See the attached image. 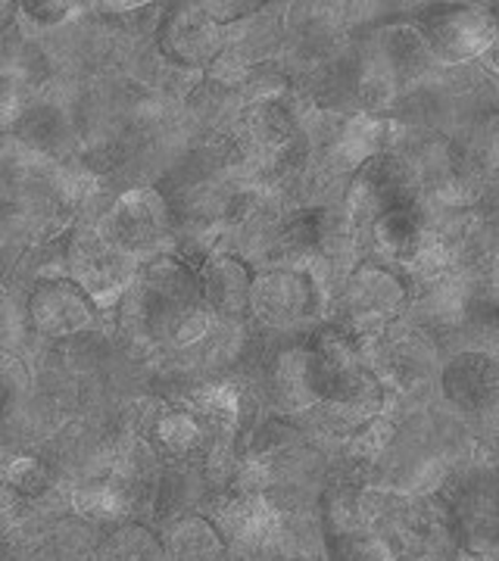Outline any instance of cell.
<instances>
[{"label": "cell", "mask_w": 499, "mask_h": 561, "mask_svg": "<svg viewBox=\"0 0 499 561\" xmlns=\"http://www.w3.org/2000/svg\"><path fill=\"white\" fill-rule=\"evenodd\" d=\"M135 284L147 297L166 306H206L203 302V287H200V272L194 262L181 260L175 253H157L138 262V275Z\"/></svg>", "instance_id": "cell-11"}, {"label": "cell", "mask_w": 499, "mask_h": 561, "mask_svg": "<svg viewBox=\"0 0 499 561\" xmlns=\"http://www.w3.org/2000/svg\"><path fill=\"white\" fill-rule=\"evenodd\" d=\"M303 262L306 265H275L269 272L253 275L250 316L265 328L291 331L321 316V309L328 306V262L321 256H309Z\"/></svg>", "instance_id": "cell-1"}, {"label": "cell", "mask_w": 499, "mask_h": 561, "mask_svg": "<svg viewBox=\"0 0 499 561\" xmlns=\"http://www.w3.org/2000/svg\"><path fill=\"white\" fill-rule=\"evenodd\" d=\"M20 13L22 28L29 32H47V28H57L63 22H69L72 16H79V3H66V0H25L16 7Z\"/></svg>", "instance_id": "cell-23"}, {"label": "cell", "mask_w": 499, "mask_h": 561, "mask_svg": "<svg viewBox=\"0 0 499 561\" xmlns=\"http://www.w3.org/2000/svg\"><path fill=\"white\" fill-rule=\"evenodd\" d=\"M421 38L431 57L446 66H462L484 57L499 38L497 20L487 10L462 7L450 13H438L421 25Z\"/></svg>", "instance_id": "cell-7"}, {"label": "cell", "mask_w": 499, "mask_h": 561, "mask_svg": "<svg viewBox=\"0 0 499 561\" xmlns=\"http://www.w3.org/2000/svg\"><path fill=\"white\" fill-rule=\"evenodd\" d=\"M191 412L216 437H235L243 419V390H238L235 383H206L197 390Z\"/></svg>", "instance_id": "cell-16"}, {"label": "cell", "mask_w": 499, "mask_h": 561, "mask_svg": "<svg viewBox=\"0 0 499 561\" xmlns=\"http://www.w3.org/2000/svg\"><path fill=\"white\" fill-rule=\"evenodd\" d=\"M69 505H72L76 515L88 518V522H122L125 515L135 512L128 493L110 474L76 486L72 496H69Z\"/></svg>", "instance_id": "cell-17"}, {"label": "cell", "mask_w": 499, "mask_h": 561, "mask_svg": "<svg viewBox=\"0 0 499 561\" xmlns=\"http://www.w3.org/2000/svg\"><path fill=\"white\" fill-rule=\"evenodd\" d=\"M100 194V172L84 160H63L54 169L50 197L63 209H81Z\"/></svg>", "instance_id": "cell-18"}, {"label": "cell", "mask_w": 499, "mask_h": 561, "mask_svg": "<svg viewBox=\"0 0 499 561\" xmlns=\"http://www.w3.org/2000/svg\"><path fill=\"white\" fill-rule=\"evenodd\" d=\"M22 94H20V84L10 79V76H3L0 72V128L3 125H16V119L22 116Z\"/></svg>", "instance_id": "cell-25"}, {"label": "cell", "mask_w": 499, "mask_h": 561, "mask_svg": "<svg viewBox=\"0 0 499 561\" xmlns=\"http://www.w3.org/2000/svg\"><path fill=\"white\" fill-rule=\"evenodd\" d=\"M25 319L41 337L66 341L98 328L100 309L72 278H44L25 300Z\"/></svg>", "instance_id": "cell-6"}, {"label": "cell", "mask_w": 499, "mask_h": 561, "mask_svg": "<svg viewBox=\"0 0 499 561\" xmlns=\"http://www.w3.org/2000/svg\"><path fill=\"white\" fill-rule=\"evenodd\" d=\"M200 287L203 302L213 312V319L231 321L250 312V290H253V272L238 256L213 253L200 265Z\"/></svg>", "instance_id": "cell-10"}, {"label": "cell", "mask_w": 499, "mask_h": 561, "mask_svg": "<svg viewBox=\"0 0 499 561\" xmlns=\"http://www.w3.org/2000/svg\"><path fill=\"white\" fill-rule=\"evenodd\" d=\"M160 50L179 66L209 69L231 44V28L209 16L206 3H179L166 13L157 32Z\"/></svg>", "instance_id": "cell-5"}, {"label": "cell", "mask_w": 499, "mask_h": 561, "mask_svg": "<svg viewBox=\"0 0 499 561\" xmlns=\"http://www.w3.org/2000/svg\"><path fill=\"white\" fill-rule=\"evenodd\" d=\"M13 128H16L13 140H20L22 147H29V150H35V153L54 162H63V153L72 144V128H69L66 113L60 106H50V103L22 110V116Z\"/></svg>", "instance_id": "cell-13"}, {"label": "cell", "mask_w": 499, "mask_h": 561, "mask_svg": "<svg viewBox=\"0 0 499 561\" xmlns=\"http://www.w3.org/2000/svg\"><path fill=\"white\" fill-rule=\"evenodd\" d=\"M338 540V561H399L397 549L390 540H384L378 534H372L368 527L347 534V537H334Z\"/></svg>", "instance_id": "cell-24"}, {"label": "cell", "mask_w": 499, "mask_h": 561, "mask_svg": "<svg viewBox=\"0 0 499 561\" xmlns=\"http://www.w3.org/2000/svg\"><path fill=\"white\" fill-rule=\"evenodd\" d=\"M443 393L456 409L480 419L499 415V359L465 350L443 368Z\"/></svg>", "instance_id": "cell-8"}, {"label": "cell", "mask_w": 499, "mask_h": 561, "mask_svg": "<svg viewBox=\"0 0 499 561\" xmlns=\"http://www.w3.org/2000/svg\"><path fill=\"white\" fill-rule=\"evenodd\" d=\"M494 275H499V241H497V250H494Z\"/></svg>", "instance_id": "cell-27"}, {"label": "cell", "mask_w": 499, "mask_h": 561, "mask_svg": "<svg viewBox=\"0 0 499 561\" xmlns=\"http://www.w3.org/2000/svg\"><path fill=\"white\" fill-rule=\"evenodd\" d=\"M98 231L138 262L157 256L172 231V206L157 187H132L103 213Z\"/></svg>", "instance_id": "cell-3"}, {"label": "cell", "mask_w": 499, "mask_h": 561, "mask_svg": "<svg viewBox=\"0 0 499 561\" xmlns=\"http://www.w3.org/2000/svg\"><path fill=\"white\" fill-rule=\"evenodd\" d=\"M421 238H424V216L421 209L412 203V206H399L394 213L381 216L375 225H372V241L378 247L381 256L394 262L412 260V253L419 250Z\"/></svg>", "instance_id": "cell-15"}, {"label": "cell", "mask_w": 499, "mask_h": 561, "mask_svg": "<svg viewBox=\"0 0 499 561\" xmlns=\"http://www.w3.org/2000/svg\"><path fill=\"white\" fill-rule=\"evenodd\" d=\"M225 546L228 542L206 515H188L169 527L166 561H222Z\"/></svg>", "instance_id": "cell-14"}, {"label": "cell", "mask_w": 499, "mask_h": 561, "mask_svg": "<svg viewBox=\"0 0 499 561\" xmlns=\"http://www.w3.org/2000/svg\"><path fill=\"white\" fill-rule=\"evenodd\" d=\"M416 561H438V559H428V556H421V559H416Z\"/></svg>", "instance_id": "cell-28"}, {"label": "cell", "mask_w": 499, "mask_h": 561, "mask_svg": "<svg viewBox=\"0 0 499 561\" xmlns=\"http://www.w3.org/2000/svg\"><path fill=\"white\" fill-rule=\"evenodd\" d=\"M419 197V175L412 162L399 160L394 153H381L353 172L343 216L353 228H372L381 216L399 206H412Z\"/></svg>", "instance_id": "cell-4"}, {"label": "cell", "mask_w": 499, "mask_h": 561, "mask_svg": "<svg viewBox=\"0 0 499 561\" xmlns=\"http://www.w3.org/2000/svg\"><path fill=\"white\" fill-rule=\"evenodd\" d=\"M138 437L150 443L160 456L172 461H191L206 449V424L188 412V409H172L166 402H140L138 405Z\"/></svg>", "instance_id": "cell-9"}, {"label": "cell", "mask_w": 499, "mask_h": 561, "mask_svg": "<svg viewBox=\"0 0 499 561\" xmlns=\"http://www.w3.org/2000/svg\"><path fill=\"white\" fill-rule=\"evenodd\" d=\"M272 390L287 412H306L321 402V365L313 346H291L272 365Z\"/></svg>", "instance_id": "cell-12"}, {"label": "cell", "mask_w": 499, "mask_h": 561, "mask_svg": "<svg viewBox=\"0 0 499 561\" xmlns=\"http://www.w3.org/2000/svg\"><path fill=\"white\" fill-rule=\"evenodd\" d=\"M32 390V368L13 350H0V427Z\"/></svg>", "instance_id": "cell-21"}, {"label": "cell", "mask_w": 499, "mask_h": 561, "mask_svg": "<svg viewBox=\"0 0 499 561\" xmlns=\"http://www.w3.org/2000/svg\"><path fill=\"white\" fill-rule=\"evenodd\" d=\"M94 561H166V546L147 527L125 524L100 542Z\"/></svg>", "instance_id": "cell-19"}, {"label": "cell", "mask_w": 499, "mask_h": 561, "mask_svg": "<svg viewBox=\"0 0 499 561\" xmlns=\"http://www.w3.org/2000/svg\"><path fill=\"white\" fill-rule=\"evenodd\" d=\"M20 334V309L10 294L0 287V350H10V341Z\"/></svg>", "instance_id": "cell-26"}, {"label": "cell", "mask_w": 499, "mask_h": 561, "mask_svg": "<svg viewBox=\"0 0 499 561\" xmlns=\"http://www.w3.org/2000/svg\"><path fill=\"white\" fill-rule=\"evenodd\" d=\"M63 262H66V278L76 280L98 302L100 312L120 309L122 297L128 294L138 275V260L106 241L98 225H84L69 238Z\"/></svg>", "instance_id": "cell-2"}, {"label": "cell", "mask_w": 499, "mask_h": 561, "mask_svg": "<svg viewBox=\"0 0 499 561\" xmlns=\"http://www.w3.org/2000/svg\"><path fill=\"white\" fill-rule=\"evenodd\" d=\"M394 437H397L394 421L384 419V415H375L372 421H365L360 431H353V434H350V446H347V453H350V459L353 461L368 465V461H375L384 456V449L394 443Z\"/></svg>", "instance_id": "cell-22"}, {"label": "cell", "mask_w": 499, "mask_h": 561, "mask_svg": "<svg viewBox=\"0 0 499 561\" xmlns=\"http://www.w3.org/2000/svg\"><path fill=\"white\" fill-rule=\"evenodd\" d=\"M0 483H3V490H10V493H16L29 502L41 500L54 486L47 465L35 456H10L0 465Z\"/></svg>", "instance_id": "cell-20"}]
</instances>
